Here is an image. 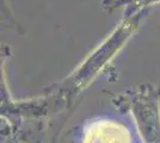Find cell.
Returning <instances> with one entry per match:
<instances>
[{
	"label": "cell",
	"mask_w": 160,
	"mask_h": 143,
	"mask_svg": "<svg viewBox=\"0 0 160 143\" xmlns=\"http://www.w3.org/2000/svg\"><path fill=\"white\" fill-rule=\"evenodd\" d=\"M133 113L140 143H160V98L152 88L143 87L120 100Z\"/></svg>",
	"instance_id": "1"
},
{
	"label": "cell",
	"mask_w": 160,
	"mask_h": 143,
	"mask_svg": "<svg viewBox=\"0 0 160 143\" xmlns=\"http://www.w3.org/2000/svg\"><path fill=\"white\" fill-rule=\"evenodd\" d=\"M78 143H136L130 130L123 123L99 118L82 128Z\"/></svg>",
	"instance_id": "2"
}]
</instances>
